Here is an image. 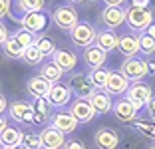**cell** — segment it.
<instances>
[{
    "instance_id": "f1b7e54d",
    "label": "cell",
    "mask_w": 155,
    "mask_h": 149,
    "mask_svg": "<svg viewBox=\"0 0 155 149\" xmlns=\"http://www.w3.org/2000/svg\"><path fill=\"white\" fill-rule=\"evenodd\" d=\"M20 60H22L24 64H28V66H36V64H42L44 56L40 54V50H38L34 44H30L28 48H24V52H22V56H20Z\"/></svg>"
},
{
    "instance_id": "f6af8a7d",
    "label": "cell",
    "mask_w": 155,
    "mask_h": 149,
    "mask_svg": "<svg viewBox=\"0 0 155 149\" xmlns=\"http://www.w3.org/2000/svg\"><path fill=\"white\" fill-rule=\"evenodd\" d=\"M10 149H28L26 145H22V143H18V145H14V147H10Z\"/></svg>"
},
{
    "instance_id": "8992f818",
    "label": "cell",
    "mask_w": 155,
    "mask_h": 149,
    "mask_svg": "<svg viewBox=\"0 0 155 149\" xmlns=\"http://www.w3.org/2000/svg\"><path fill=\"white\" fill-rule=\"evenodd\" d=\"M66 86L70 88L72 95H76V98H84V99H87V98L91 95V91H94V86H91V81L87 80V74H84V72H76V74H72Z\"/></svg>"
},
{
    "instance_id": "7c38bea8",
    "label": "cell",
    "mask_w": 155,
    "mask_h": 149,
    "mask_svg": "<svg viewBox=\"0 0 155 149\" xmlns=\"http://www.w3.org/2000/svg\"><path fill=\"white\" fill-rule=\"evenodd\" d=\"M94 143L97 149H115L119 145V135L115 129L104 125L94 133Z\"/></svg>"
},
{
    "instance_id": "5b68a950",
    "label": "cell",
    "mask_w": 155,
    "mask_h": 149,
    "mask_svg": "<svg viewBox=\"0 0 155 149\" xmlns=\"http://www.w3.org/2000/svg\"><path fill=\"white\" fill-rule=\"evenodd\" d=\"M46 99H48V104L52 105V108H64V105L70 104V99H72V91H70V88L66 86V84H62V81H52L50 90H48V94H46Z\"/></svg>"
},
{
    "instance_id": "f907efd6",
    "label": "cell",
    "mask_w": 155,
    "mask_h": 149,
    "mask_svg": "<svg viewBox=\"0 0 155 149\" xmlns=\"http://www.w3.org/2000/svg\"><path fill=\"white\" fill-rule=\"evenodd\" d=\"M149 149H155V147H149Z\"/></svg>"
},
{
    "instance_id": "ba28073f",
    "label": "cell",
    "mask_w": 155,
    "mask_h": 149,
    "mask_svg": "<svg viewBox=\"0 0 155 149\" xmlns=\"http://www.w3.org/2000/svg\"><path fill=\"white\" fill-rule=\"evenodd\" d=\"M6 111H8L10 119H14L16 123H32L34 108L28 101H20V99L18 101H12V104H8Z\"/></svg>"
},
{
    "instance_id": "74e56055",
    "label": "cell",
    "mask_w": 155,
    "mask_h": 149,
    "mask_svg": "<svg viewBox=\"0 0 155 149\" xmlns=\"http://www.w3.org/2000/svg\"><path fill=\"white\" fill-rule=\"evenodd\" d=\"M8 36H10V32H8V28L4 26V24L0 22V46L4 44L6 40H8Z\"/></svg>"
},
{
    "instance_id": "ab89813d",
    "label": "cell",
    "mask_w": 155,
    "mask_h": 149,
    "mask_svg": "<svg viewBox=\"0 0 155 149\" xmlns=\"http://www.w3.org/2000/svg\"><path fill=\"white\" fill-rule=\"evenodd\" d=\"M105 6H123L127 0H101Z\"/></svg>"
},
{
    "instance_id": "7402d4cb",
    "label": "cell",
    "mask_w": 155,
    "mask_h": 149,
    "mask_svg": "<svg viewBox=\"0 0 155 149\" xmlns=\"http://www.w3.org/2000/svg\"><path fill=\"white\" fill-rule=\"evenodd\" d=\"M94 44L100 46L105 54H110L111 50L117 48V34H115L111 28H105V30H101V32H97V34H96Z\"/></svg>"
},
{
    "instance_id": "9c48e42d",
    "label": "cell",
    "mask_w": 155,
    "mask_h": 149,
    "mask_svg": "<svg viewBox=\"0 0 155 149\" xmlns=\"http://www.w3.org/2000/svg\"><path fill=\"white\" fill-rule=\"evenodd\" d=\"M34 10H44V0H10L8 16L20 20V16H24L26 12H34Z\"/></svg>"
},
{
    "instance_id": "60d3db41",
    "label": "cell",
    "mask_w": 155,
    "mask_h": 149,
    "mask_svg": "<svg viewBox=\"0 0 155 149\" xmlns=\"http://www.w3.org/2000/svg\"><path fill=\"white\" fill-rule=\"evenodd\" d=\"M147 70H149V74L155 76V60H147Z\"/></svg>"
},
{
    "instance_id": "f546056e",
    "label": "cell",
    "mask_w": 155,
    "mask_h": 149,
    "mask_svg": "<svg viewBox=\"0 0 155 149\" xmlns=\"http://www.w3.org/2000/svg\"><path fill=\"white\" fill-rule=\"evenodd\" d=\"M131 127L137 131V133H141V135L149 137V139H155V123L153 121H141V119H133Z\"/></svg>"
},
{
    "instance_id": "f35d334b",
    "label": "cell",
    "mask_w": 155,
    "mask_h": 149,
    "mask_svg": "<svg viewBox=\"0 0 155 149\" xmlns=\"http://www.w3.org/2000/svg\"><path fill=\"white\" fill-rule=\"evenodd\" d=\"M6 108H8V99H6V95L0 91V113H4Z\"/></svg>"
},
{
    "instance_id": "1f68e13d",
    "label": "cell",
    "mask_w": 155,
    "mask_h": 149,
    "mask_svg": "<svg viewBox=\"0 0 155 149\" xmlns=\"http://www.w3.org/2000/svg\"><path fill=\"white\" fill-rule=\"evenodd\" d=\"M12 36L16 38V40H18L20 44L24 46V48H28L30 44H34V38H36V34H34V32H30V30H26V28H22V26H20L18 30H16V32L12 34Z\"/></svg>"
},
{
    "instance_id": "30bf717a",
    "label": "cell",
    "mask_w": 155,
    "mask_h": 149,
    "mask_svg": "<svg viewBox=\"0 0 155 149\" xmlns=\"http://www.w3.org/2000/svg\"><path fill=\"white\" fill-rule=\"evenodd\" d=\"M68 111L78 119V123H87L97 115L96 109L91 108V104L87 101V99H84V98H76V101H72V105H70Z\"/></svg>"
},
{
    "instance_id": "6da1fadb",
    "label": "cell",
    "mask_w": 155,
    "mask_h": 149,
    "mask_svg": "<svg viewBox=\"0 0 155 149\" xmlns=\"http://www.w3.org/2000/svg\"><path fill=\"white\" fill-rule=\"evenodd\" d=\"M153 22V12L147 6H129L125 10V24L131 32H143Z\"/></svg>"
},
{
    "instance_id": "2e32d148",
    "label": "cell",
    "mask_w": 155,
    "mask_h": 149,
    "mask_svg": "<svg viewBox=\"0 0 155 149\" xmlns=\"http://www.w3.org/2000/svg\"><path fill=\"white\" fill-rule=\"evenodd\" d=\"M38 135H40L42 147H48V149H62V145H64V141H66V135L60 129H56L54 125L44 127Z\"/></svg>"
},
{
    "instance_id": "5bb4252c",
    "label": "cell",
    "mask_w": 155,
    "mask_h": 149,
    "mask_svg": "<svg viewBox=\"0 0 155 149\" xmlns=\"http://www.w3.org/2000/svg\"><path fill=\"white\" fill-rule=\"evenodd\" d=\"M50 125L60 129L64 135H70V133H74L78 129V119L70 111H56L50 118Z\"/></svg>"
},
{
    "instance_id": "d6a6232c",
    "label": "cell",
    "mask_w": 155,
    "mask_h": 149,
    "mask_svg": "<svg viewBox=\"0 0 155 149\" xmlns=\"http://www.w3.org/2000/svg\"><path fill=\"white\" fill-rule=\"evenodd\" d=\"M20 143L26 145L28 149H40V147H42L40 135H38V133H34V131H30V133H22V139H20Z\"/></svg>"
},
{
    "instance_id": "e0dca14e",
    "label": "cell",
    "mask_w": 155,
    "mask_h": 149,
    "mask_svg": "<svg viewBox=\"0 0 155 149\" xmlns=\"http://www.w3.org/2000/svg\"><path fill=\"white\" fill-rule=\"evenodd\" d=\"M117 50L123 58L139 54V38L135 32H123L121 36H117Z\"/></svg>"
},
{
    "instance_id": "83f0119b",
    "label": "cell",
    "mask_w": 155,
    "mask_h": 149,
    "mask_svg": "<svg viewBox=\"0 0 155 149\" xmlns=\"http://www.w3.org/2000/svg\"><path fill=\"white\" fill-rule=\"evenodd\" d=\"M107 70L104 68H94L90 70V74H87V80L91 81V86H94V90H104L105 88V81H107Z\"/></svg>"
},
{
    "instance_id": "816d5d0a",
    "label": "cell",
    "mask_w": 155,
    "mask_h": 149,
    "mask_svg": "<svg viewBox=\"0 0 155 149\" xmlns=\"http://www.w3.org/2000/svg\"><path fill=\"white\" fill-rule=\"evenodd\" d=\"M94 2H96V0H94Z\"/></svg>"
},
{
    "instance_id": "836d02e7",
    "label": "cell",
    "mask_w": 155,
    "mask_h": 149,
    "mask_svg": "<svg viewBox=\"0 0 155 149\" xmlns=\"http://www.w3.org/2000/svg\"><path fill=\"white\" fill-rule=\"evenodd\" d=\"M32 108H34V111L44 113V115H50V111H52V105L48 104V99H46V98H34Z\"/></svg>"
},
{
    "instance_id": "9a60e30c",
    "label": "cell",
    "mask_w": 155,
    "mask_h": 149,
    "mask_svg": "<svg viewBox=\"0 0 155 149\" xmlns=\"http://www.w3.org/2000/svg\"><path fill=\"white\" fill-rule=\"evenodd\" d=\"M111 111H114V115L117 118V121H121V123H129L137 118L135 105H133L127 98H121V99H117V101H114Z\"/></svg>"
},
{
    "instance_id": "52a82bcc",
    "label": "cell",
    "mask_w": 155,
    "mask_h": 149,
    "mask_svg": "<svg viewBox=\"0 0 155 149\" xmlns=\"http://www.w3.org/2000/svg\"><path fill=\"white\" fill-rule=\"evenodd\" d=\"M52 22H54L60 30L68 32L72 26H76V24L80 22V16H78V12L72 6H58V8H54V12H52Z\"/></svg>"
},
{
    "instance_id": "b9f144b4",
    "label": "cell",
    "mask_w": 155,
    "mask_h": 149,
    "mask_svg": "<svg viewBox=\"0 0 155 149\" xmlns=\"http://www.w3.org/2000/svg\"><path fill=\"white\" fill-rule=\"evenodd\" d=\"M149 0H131V6H147Z\"/></svg>"
},
{
    "instance_id": "44dd1931",
    "label": "cell",
    "mask_w": 155,
    "mask_h": 149,
    "mask_svg": "<svg viewBox=\"0 0 155 149\" xmlns=\"http://www.w3.org/2000/svg\"><path fill=\"white\" fill-rule=\"evenodd\" d=\"M87 101L91 104V108L96 109V113H107V111H111V105H114L111 94H107L105 90H94L91 95L87 98Z\"/></svg>"
},
{
    "instance_id": "4316f807",
    "label": "cell",
    "mask_w": 155,
    "mask_h": 149,
    "mask_svg": "<svg viewBox=\"0 0 155 149\" xmlns=\"http://www.w3.org/2000/svg\"><path fill=\"white\" fill-rule=\"evenodd\" d=\"M40 76L46 78V80H50V81H60V80H62V76H64V72L58 68V64H54V62L50 60V62L42 64Z\"/></svg>"
},
{
    "instance_id": "4fadbf2b",
    "label": "cell",
    "mask_w": 155,
    "mask_h": 149,
    "mask_svg": "<svg viewBox=\"0 0 155 149\" xmlns=\"http://www.w3.org/2000/svg\"><path fill=\"white\" fill-rule=\"evenodd\" d=\"M129 84H131V80H129L125 74L110 72V74H107V81H105L104 90L107 91V94H111V95H123L125 90L129 88Z\"/></svg>"
},
{
    "instance_id": "8d00e7d4",
    "label": "cell",
    "mask_w": 155,
    "mask_h": 149,
    "mask_svg": "<svg viewBox=\"0 0 155 149\" xmlns=\"http://www.w3.org/2000/svg\"><path fill=\"white\" fill-rule=\"evenodd\" d=\"M8 10H10V0H0V20L8 16Z\"/></svg>"
},
{
    "instance_id": "d4e9b609",
    "label": "cell",
    "mask_w": 155,
    "mask_h": 149,
    "mask_svg": "<svg viewBox=\"0 0 155 149\" xmlns=\"http://www.w3.org/2000/svg\"><path fill=\"white\" fill-rule=\"evenodd\" d=\"M2 52H4V56L10 58V60H20V56H22V52H24V46L14 36H8V40L2 44Z\"/></svg>"
},
{
    "instance_id": "484cf974",
    "label": "cell",
    "mask_w": 155,
    "mask_h": 149,
    "mask_svg": "<svg viewBox=\"0 0 155 149\" xmlns=\"http://www.w3.org/2000/svg\"><path fill=\"white\" fill-rule=\"evenodd\" d=\"M34 46L40 50V54L44 56V58H50V56L54 54V50H56V42H54V38L44 36V34H40V36L34 38Z\"/></svg>"
},
{
    "instance_id": "277c9868",
    "label": "cell",
    "mask_w": 155,
    "mask_h": 149,
    "mask_svg": "<svg viewBox=\"0 0 155 149\" xmlns=\"http://www.w3.org/2000/svg\"><path fill=\"white\" fill-rule=\"evenodd\" d=\"M68 34H70V40H72L74 46H78V48H86V46L94 44L97 30L91 26V24H87V22H78L76 26H72L68 30Z\"/></svg>"
},
{
    "instance_id": "c3c4849f",
    "label": "cell",
    "mask_w": 155,
    "mask_h": 149,
    "mask_svg": "<svg viewBox=\"0 0 155 149\" xmlns=\"http://www.w3.org/2000/svg\"><path fill=\"white\" fill-rule=\"evenodd\" d=\"M40 149H48V147H40Z\"/></svg>"
},
{
    "instance_id": "d6986e66",
    "label": "cell",
    "mask_w": 155,
    "mask_h": 149,
    "mask_svg": "<svg viewBox=\"0 0 155 149\" xmlns=\"http://www.w3.org/2000/svg\"><path fill=\"white\" fill-rule=\"evenodd\" d=\"M50 58H52L54 64H58V68L64 74L72 72V70L76 68V64H78V56L74 54L72 50H66V48H56L54 54H52Z\"/></svg>"
},
{
    "instance_id": "e575fe53",
    "label": "cell",
    "mask_w": 155,
    "mask_h": 149,
    "mask_svg": "<svg viewBox=\"0 0 155 149\" xmlns=\"http://www.w3.org/2000/svg\"><path fill=\"white\" fill-rule=\"evenodd\" d=\"M62 149H87L86 143L80 139H66L64 145H62Z\"/></svg>"
},
{
    "instance_id": "cb8c5ba5",
    "label": "cell",
    "mask_w": 155,
    "mask_h": 149,
    "mask_svg": "<svg viewBox=\"0 0 155 149\" xmlns=\"http://www.w3.org/2000/svg\"><path fill=\"white\" fill-rule=\"evenodd\" d=\"M20 139H22V131L18 129V127H2L0 129V141H2V145H6V147H14V145H18Z\"/></svg>"
},
{
    "instance_id": "d590c367",
    "label": "cell",
    "mask_w": 155,
    "mask_h": 149,
    "mask_svg": "<svg viewBox=\"0 0 155 149\" xmlns=\"http://www.w3.org/2000/svg\"><path fill=\"white\" fill-rule=\"evenodd\" d=\"M145 109H147V118H149V121L155 123V98H151L145 104Z\"/></svg>"
},
{
    "instance_id": "7dc6e473",
    "label": "cell",
    "mask_w": 155,
    "mask_h": 149,
    "mask_svg": "<svg viewBox=\"0 0 155 149\" xmlns=\"http://www.w3.org/2000/svg\"><path fill=\"white\" fill-rule=\"evenodd\" d=\"M0 149H10V147H6V145H2V147H0Z\"/></svg>"
},
{
    "instance_id": "8fae6325",
    "label": "cell",
    "mask_w": 155,
    "mask_h": 149,
    "mask_svg": "<svg viewBox=\"0 0 155 149\" xmlns=\"http://www.w3.org/2000/svg\"><path fill=\"white\" fill-rule=\"evenodd\" d=\"M18 22H20L22 28L38 34V32H42L46 26H48V16H46L42 10H34V12H26L24 16H20Z\"/></svg>"
},
{
    "instance_id": "3957f363",
    "label": "cell",
    "mask_w": 155,
    "mask_h": 149,
    "mask_svg": "<svg viewBox=\"0 0 155 149\" xmlns=\"http://www.w3.org/2000/svg\"><path fill=\"white\" fill-rule=\"evenodd\" d=\"M119 72L125 74L131 81H139V80H145L149 76V70H147V60L145 58H139V56H129V58L123 60Z\"/></svg>"
},
{
    "instance_id": "7bdbcfd3",
    "label": "cell",
    "mask_w": 155,
    "mask_h": 149,
    "mask_svg": "<svg viewBox=\"0 0 155 149\" xmlns=\"http://www.w3.org/2000/svg\"><path fill=\"white\" fill-rule=\"evenodd\" d=\"M143 32H147L149 36H155V24L151 22V24H149V26H147V28H145V30H143Z\"/></svg>"
},
{
    "instance_id": "ee69618b",
    "label": "cell",
    "mask_w": 155,
    "mask_h": 149,
    "mask_svg": "<svg viewBox=\"0 0 155 149\" xmlns=\"http://www.w3.org/2000/svg\"><path fill=\"white\" fill-rule=\"evenodd\" d=\"M6 125H8V121H6V118L0 113V129H2V127H6Z\"/></svg>"
},
{
    "instance_id": "7a4b0ae2",
    "label": "cell",
    "mask_w": 155,
    "mask_h": 149,
    "mask_svg": "<svg viewBox=\"0 0 155 149\" xmlns=\"http://www.w3.org/2000/svg\"><path fill=\"white\" fill-rule=\"evenodd\" d=\"M125 98H127L129 101L135 105V109L139 111V109H143V108H145V104L153 98V90H151L149 84H145V81L139 80V81L129 84V88L125 90Z\"/></svg>"
},
{
    "instance_id": "681fc988",
    "label": "cell",
    "mask_w": 155,
    "mask_h": 149,
    "mask_svg": "<svg viewBox=\"0 0 155 149\" xmlns=\"http://www.w3.org/2000/svg\"><path fill=\"white\" fill-rule=\"evenodd\" d=\"M0 147H2V141H0Z\"/></svg>"
},
{
    "instance_id": "bcb514c9",
    "label": "cell",
    "mask_w": 155,
    "mask_h": 149,
    "mask_svg": "<svg viewBox=\"0 0 155 149\" xmlns=\"http://www.w3.org/2000/svg\"><path fill=\"white\" fill-rule=\"evenodd\" d=\"M70 4H82V2H86V0H68Z\"/></svg>"
},
{
    "instance_id": "ffe728a7",
    "label": "cell",
    "mask_w": 155,
    "mask_h": 149,
    "mask_svg": "<svg viewBox=\"0 0 155 149\" xmlns=\"http://www.w3.org/2000/svg\"><path fill=\"white\" fill-rule=\"evenodd\" d=\"M101 22L105 24V28H119L125 22V10L121 6H105L101 10Z\"/></svg>"
},
{
    "instance_id": "603a6c76",
    "label": "cell",
    "mask_w": 155,
    "mask_h": 149,
    "mask_svg": "<svg viewBox=\"0 0 155 149\" xmlns=\"http://www.w3.org/2000/svg\"><path fill=\"white\" fill-rule=\"evenodd\" d=\"M52 86V81L50 80H46V78H42L40 74L34 78H30L28 80V94L34 95V98H46V94H48V90H50Z\"/></svg>"
},
{
    "instance_id": "ac0fdd59",
    "label": "cell",
    "mask_w": 155,
    "mask_h": 149,
    "mask_svg": "<svg viewBox=\"0 0 155 149\" xmlns=\"http://www.w3.org/2000/svg\"><path fill=\"white\" fill-rule=\"evenodd\" d=\"M105 58H107V54H105L100 46H96V44L86 46V48H84V52H82V60H84V64H86L90 70L101 68V66L105 64Z\"/></svg>"
},
{
    "instance_id": "4dcf8cb0",
    "label": "cell",
    "mask_w": 155,
    "mask_h": 149,
    "mask_svg": "<svg viewBox=\"0 0 155 149\" xmlns=\"http://www.w3.org/2000/svg\"><path fill=\"white\" fill-rule=\"evenodd\" d=\"M139 52L143 56H153L155 54V36H149L147 32L139 34Z\"/></svg>"
}]
</instances>
